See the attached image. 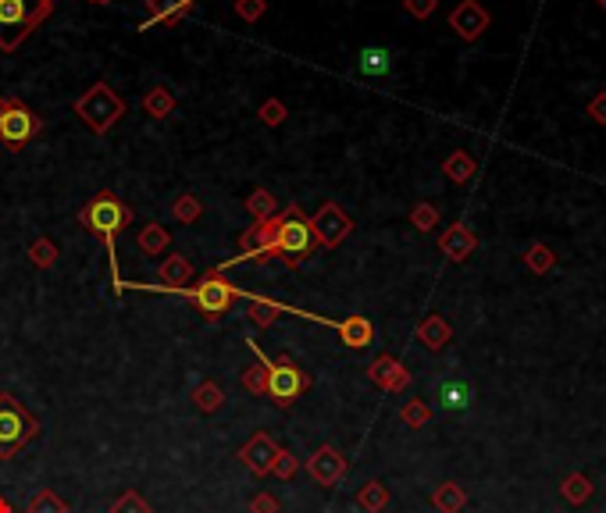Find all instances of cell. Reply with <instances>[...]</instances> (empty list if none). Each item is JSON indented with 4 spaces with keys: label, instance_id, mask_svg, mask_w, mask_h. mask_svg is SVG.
I'll use <instances>...</instances> for the list:
<instances>
[{
    "label": "cell",
    "instance_id": "d6986e66",
    "mask_svg": "<svg viewBox=\"0 0 606 513\" xmlns=\"http://www.w3.org/2000/svg\"><path fill=\"white\" fill-rule=\"evenodd\" d=\"M357 68H360V75H367V79L389 75V71H392V54H389V46H364V50L357 54Z\"/></svg>",
    "mask_w": 606,
    "mask_h": 513
},
{
    "label": "cell",
    "instance_id": "7a4b0ae2",
    "mask_svg": "<svg viewBox=\"0 0 606 513\" xmlns=\"http://www.w3.org/2000/svg\"><path fill=\"white\" fill-rule=\"evenodd\" d=\"M247 346L254 349L257 364L265 367V396H272V399H275V407H293L303 392L310 389V374L303 371L293 357L268 360V357H265V349H261L254 339H247Z\"/></svg>",
    "mask_w": 606,
    "mask_h": 513
},
{
    "label": "cell",
    "instance_id": "52a82bcc",
    "mask_svg": "<svg viewBox=\"0 0 606 513\" xmlns=\"http://www.w3.org/2000/svg\"><path fill=\"white\" fill-rule=\"evenodd\" d=\"M39 132H43V118L29 104H21L18 97H0V143L11 154H18Z\"/></svg>",
    "mask_w": 606,
    "mask_h": 513
},
{
    "label": "cell",
    "instance_id": "7bdbcfd3",
    "mask_svg": "<svg viewBox=\"0 0 606 513\" xmlns=\"http://www.w3.org/2000/svg\"><path fill=\"white\" fill-rule=\"evenodd\" d=\"M0 513H11V503H7L4 496H0Z\"/></svg>",
    "mask_w": 606,
    "mask_h": 513
},
{
    "label": "cell",
    "instance_id": "ffe728a7",
    "mask_svg": "<svg viewBox=\"0 0 606 513\" xmlns=\"http://www.w3.org/2000/svg\"><path fill=\"white\" fill-rule=\"evenodd\" d=\"M136 247H139V250H143L147 256L164 254V250L172 247V232H168L164 225L150 222V225H143V229H139V236H136Z\"/></svg>",
    "mask_w": 606,
    "mask_h": 513
},
{
    "label": "cell",
    "instance_id": "30bf717a",
    "mask_svg": "<svg viewBox=\"0 0 606 513\" xmlns=\"http://www.w3.org/2000/svg\"><path fill=\"white\" fill-rule=\"evenodd\" d=\"M275 457H279V446H275V439H272V435H265V432H257V435H254V439L240 450V464H243L250 475H257V478L272 475Z\"/></svg>",
    "mask_w": 606,
    "mask_h": 513
},
{
    "label": "cell",
    "instance_id": "60d3db41",
    "mask_svg": "<svg viewBox=\"0 0 606 513\" xmlns=\"http://www.w3.org/2000/svg\"><path fill=\"white\" fill-rule=\"evenodd\" d=\"M403 7H407V14H414V18H428V14L435 11V0H403Z\"/></svg>",
    "mask_w": 606,
    "mask_h": 513
},
{
    "label": "cell",
    "instance_id": "d4e9b609",
    "mask_svg": "<svg viewBox=\"0 0 606 513\" xmlns=\"http://www.w3.org/2000/svg\"><path fill=\"white\" fill-rule=\"evenodd\" d=\"M357 507L364 513H382L389 507V489L382 482H367L360 492H357Z\"/></svg>",
    "mask_w": 606,
    "mask_h": 513
},
{
    "label": "cell",
    "instance_id": "8fae6325",
    "mask_svg": "<svg viewBox=\"0 0 606 513\" xmlns=\"http://www.w3.org/2000/svg\"><path fill=\"white\" fill-rule=\"evenodd\" d=\"M450 29L460 36V39H478L485 29H489V11L478 4V0H460L453 11H450Z\"/></svg>",
    "mask_w": 606,
    "mask_h": 513
},
{
    "label": "cell",
    "instance_id": "836d02e7",
    "mask_svg": "<svg viewBox=\"0 0 606 513\" xmlns=\"http://www.w3.org/2000/svg\"><path fill=\"white\" fill-rule=\"evenodd\" d=\"M410 225H414L417 232H432V229L439 225V211H435V204H417V207L410 211Z\"/></svg>",
    "mask_w": 606,
    "mask_h": 513
},
{
    "label": "cell",
    "instance_id": "d6a6232c",
    "mask_svg": "<svg viewBox=\"0 0 606 513\" xmlns=\"http://www.w3.org/2000/svg\"><path fill=\"white\" fill-rule=\"evenodd\" d=\"M111 513H154V510H150V503H147L136 489H129V492H122V496L111 503Z\"/></svg>",
    "mask_w": 606,
    "mask_h": 513
},
{
    "label": "cell",
    "instance_id": "8992f818",
    "mask_svg": "<svg viewBox=\"0 0 606 513\" xmlns=\"http://www.w3.org/2000/svg\"><path fill=\"white\" fill-rule=\"evenodd\" d=\"M75 114L97 132V136H104L111 125H118L122 122V114H125V100L107 86V82H93L79 100H75Z\"/></svg>",
    "mask_w": 606,
    "mask_h": 513
},
{
    "label": "cell",
    "instance_id": "5bb4252c",
    "mask_svg": "<svg viewBox=\"0 0 606 513\" xmlns=\"http://www.w3.org/2000/svg\"><path fill=\"white\" fill-rule=\"evenodd\" d=\"M435 399H439V407H442V410L460 414V410H467V407L475 403V392H471V385H467V382H460V378H446V382H439V385H435Z\"/></svg>",
    "mask_w": 606,
    "mask_h": 513
},
{
    "label": "cell",
    "instance_id": "74e56055",
    "mask_svg": "<svg viewBox=\"0 0 606 513\" xmlns=\"http://www.w3.org/2000/svg\"><path fill=\"white\" fill-rule=\"evenodd\" d=\"M232 4H236V14L243 21H257V18L268 14V0H232Z\"/></svg>",
    "mask_w": 606,
    "mask_h": 513
},
{
    "label": "cell",
    "instance_id": "4fadbf2b",
    "mask_svg": "<svg viewBox=\"0 0 606 513\" xmlns=\"http://www.w3.org/2000/svg\"><path fill=\"white\" fill-rule=\"evenodd\" d=\"M439 250L446 260H453V264H460V260H467V256L478 250V236L464 225V222H457V225H450L446 232H442V240H439Z\"/></svg>",
    "mask_w": 606,
    "mask_h": 513
},
{
    "label": "cell",
    "instance_id": "1f68e13d",
    "mask_svg": "<svg viewBox=\"0 0 606 513\" xmlns=\"http://www.w3.org/2000/svg\"><path fill=\"white\" fill-rule=\"evenodd\" d=\"M29 513H68V503L54 489H39L29 503Z\"/></svg>",
    "mask_w": 606,
    "mask_h": 513
},
{
    "label": "cell",
    "instance_id": "5b68a950",
    "mask_svg": "<svg viewBox=\"0 0 606 513\" xmlns=\"http://www.w3.org/2000/svg\"><path fill=\"white\" fill-rule=\"evenodd\" d=\"M36 435H39V421L11 392H0V460H11Z\"/></svg>",
    "mask_w": 606,
    "mask_h": 513
},
{
    "label": "cell",
    "instance_id": "ac0fdd59",
    "mask_svg": "<svg viewBox=\"0 0 606 513\" xmlns=\"http://www.w3.org/2000/svg\"><path fill=\"white\" fill-rule=\"evenodd\" d=\"M450 339H453V328H450V321H446L442 314H428V317L417 324V342H425L432 353L446 349Z\"/></svg>",
    "mask_w": 606,
    "mask_h": 513
},
{
    "label": "cell",
    "instance_id": "83f0119b",
    "mask_svg": "<svg viewBox=\"0 0 606 513\" xmlns=\"http://www.w3.org/2000/svg\"><path fill=\"white\" fill-rule=\"evenodd\" d=\"M560 496H564L571 507H582V503L593 496V482H589V475H568V478H564V485H560Z\"/></svg>",
    "mask_w": 606,
    "mask_h": 513
},
{
    "label": "cell",
    "instance_id": "bcb514c9",
    "mask_svg": "<svg viewBox=\"0 0 606 513\" xmlns=\"http://www.w3.org/2000/svg\"><path fill=\"white\" fill-rule=\"evenodd\" d=\"M596 4H600V7H603V11H606V0H596Z\"/></svg>",
    "mask_w": 606,
    "mask_h": 513
},
{
    "label": "cell",
    "instance_id": "9c48e42d",
    "mask_svg": "<svg viewBox=\"0 0 606 513\" xmlns=\"http://www.w3.org/2000/svg\"><path fill=\"white\" fill-rule=\"evenodd\" d=\"M307 475H310L317 485L332 489V485H339V482L346 478V457H342L335 446H321V450H314V457L307 460Z\"/></svg>",
    "mask_w": 606,
    "mask_h": 513
},
{
    "label": "cell",
    "instance_id": "4dcf8cb0",
    "mask_svg": "<svg viewBox=\"0 0 606 513\" xmlns=\"http://www.w3.org/2000/svg\"><path fill=\"white\" fill-rule=\"evenodd\" d=\"M400 421H403L407 428H425V425L432 421V410H428L425 399H407L403 410H400Z\"/></svg>",
    "mask_w": 606,
    "mask_h": 513
},
{
    "label": "cell",
    "instance_id": "44dd1931",
    "mask_svg": "<svg viewBox=\"0 0 606 513\" xmlns=\"http://www.w3.org/2000/svg\"><path fill=\"white\" fill-rule=\"evenodd\" d=\"M143 111L154 118V122H164L175 114V93L168 86H154L147 97H143Z\"/></svg>",
    "mask_w": 606,
    "mask_h": 513
},
{
    "label": "cell",
    "instance_id": "6da1fadb",
    "mask_svg": "<svg viewBox=\"0 0 606 513\" xmlns=\"http://www.w3.org/2000/svg\"><path fill=\"white\" fill-rule=\"evenodd\" d=\"M79 222L86 225L89 236H97L104 243V250L111 256V274H114V289H118V254H114V240L122 236V229L132 225V207L122 204L114 193H97L82 211H79Z\"/></svg>",
    "mask_w": 606,
    "mask_h": 513
},
{
    "label": "cell",
    "instance_id": "ba28073f",
    "mask_svg": "<svg viewBox=\"0 0 606 513\" xmlns=\"http://www.w3.org/2000/svg\"><path fill=\"white\" fill-rule=\"evenodd\" d=\"M310 229H314V240H317V247H324V250H335L349 232H353V222H349V214L339 207V204H324L314 218H310Z\"/></svg>",
    "mask_w": 606,
    "mask_h": 513
},
{
    "label": "cell",
    "instance_id": "e0dca14e",
    "mask_svg": "<svg viewBox=\"0 0 606 513\" xmlns=\"http://www.w3.org/2000/svg\"><path fill=\"white\" fill-rule=\"evenodd\" d=\"M335 332H339V339H342L349 349H364V346H371V339H375V324H371L364 314H349V317H342Z\"/></svg>",
    "mask_w": 606,
    "mask_h": 513
},
{
    "label": "cell",
    "instance_id": "f35d334b",
    "mask_svg": "<svg viewBox=\"0 0 606 513\" xmlns=\"http://www.w3.org/2000/svg\"><path fill=\"white\" fill-rule=\"evenodd\" d=\"M243 389H247V392H254V396H261V392H265V367H261V364H254V367H247V371H243Z\"/></svg>",
    "mask_w": 606,
    "mask_h": 513
},
{
    "label": "cell",
    "instance_id": "3957f363",
    "mask_svg": "<svg viewBox=\"0 0 606 513\" xmlns=\"http://www.w3.org/2000/svg\"><path fill=\"white\" fill-rule=\"evenodd\" d=\"M175 292L186 296L207 321H218L222 314H229L232 303L243 296V289H236L218 267H211V271L200 278V285H182V289H175Z\"/></svg>",
    "mask_w": 606,
    "mask_h": 513
},
{
    "label": "cell",
    "instance_id": "cb8c5ba5",
    "mask_svg": "<svg viewBox=\"0 0 606 513\" xmlns=\"http://www.w3.org/2000/svg\"><path fill=\"white\" fill-rule=\"evenodd\" d=\"M467 503V492L457 485V482H442L435 492H432V507L439 513H460Z\"/></svg>",
    "mask_w": 606,
    "mask_h": 513
},
{
    "label": "cell",
    "instance_id": "d590c367",
    "mask_svg": "<svg viewBox=\"0 0 606 513\" xmlns=\"http://www.w3.org/2000/svg\"><path fill=\"white\" fill-rule=\"evenodd\" d=\"M257 114H261V122H265V125H272V129H275V125H282V122H286V114H290V111H286V104H282V100H275V97H272V100H265V104H261V111H257Z\"/></svg>",
    "mask_w": 606,
    "mask_h": 513
},
{
    "label": "cell",
    "instance_id": "ee69618b",
    "mask_svg": "<svg viewBox=\"0 0 606 513\" xmlns=\"http://www.w3.org/2000/svg\"><path fill=\"white\" fill-rule=\"evenodd\" d=\"M89 4H97V7H104V4H114V0H89Z\"/></svg>",
    "mask_w": 606,
    "mask_h": 513
},
{
    "label": "cell",
    "instance_id": "8d00e7d4",
    "mask_svg": "<svg viewBox=\"0 0 606 513\" xmlns=\"http://www.w3.org/2000/svg\"><path fill=\"white\" fill-rule=\"evenodd\" d=\"M300 471V460L290 453V450H279V457H275V467H272V475L275 478H282V482H290L293 475Z\"/></svg>",
    "mask_w": 606,
    "mask_h": 513
},
{
    "label": "cell",
    "instance_id": "603a6c76",
    "mask_svg": "<svg viewBox=\"0 0 606 513\" xmlns=\"http://www.w3.org/2000/svg\"><path fill=\"white\" fill-rule=\"evenodd\" d=\"M282 314H286V307H282V303H275V299H265V296H250L247 317H250L257 328H272V324H275Z\"/></svg>",
    "mask_w": 606,
    "mask_h": 513
},
{
    "label": "cell",
    "instance_id": "f546056e",
    "mask_svg": "<svg viewBox=\"0 0 606 513\" xmlns=\"http://www.w3.org/2000/svg\"><path fill=\"white\" fill-rule=\"evenodd\" d=\"M172 214H175V222H182V225H193V222H200V214H204V204H200L193 193H182V197L175 200Z\"/></svg>",
    "mask_w": 606,
    "mask_h": 513
},
{
    "label": "cell",
    "instance_id": "e575fe53",
    "mask_svg": "<svg viewBox=\"0 0 606 513\" xmlns=\"http://www.w3.org/2000/svg\"><path fill=\"white\" fill-rule=\"evenodd\" d=\"M29 260L36 264V267H50L54 260H57V247H54V240H46V236H39L32 247H29Z\"/></svg>",
    "mask_w": 606,
    "mask_h": 513
},
{
    "label": "cell",
    "instance_id": "2e32d148",
    "mask_svg": "<svg viewBox=\"0 0 606 513\" xmlns=\"http://www.w3.org/2000/svg\"><path fill=\"white\" fill-rule=\"evenodd\" d=\"M157 278H161V285H154V289H161V292H175V289H182V285L193 278V264H189L186 256L172 254L168 260H161Z\"/></svg>",
    "mask_w": 606,
    "mask_h": 513
},
{
    "label": "cell",
    "instance_id": "b9f144b4",
    "mask_svg": "<svg viewBox=\"0 0 606 513\" xmlns=\"http://www.w3.org/2000/svg\"><path fill=\"white\" fill-rule=\"evenodd\" d=\"M589 114H593V122H596V125H606V89L603 93H596V97L589 100Z\"/></svg>",
    "mask_w": 606,
    "mask_h": 513
},
{
    "label": "cell",
    "instance_id": "4316f807",
    "mask_svg": "<svg viewBox=\"0 0 606 513\" xmlns=\"http://www.w3.org/2000/svg\"><path fill=\"white\" fill-rule=\"evenodd\" d=\"M193 403H197V410H200V414H215V410H222L225 392H222L215 382H200V385L193 389Z\"/></svg>",
    "mask_w": 606,
    "mask_h": 513
},
{
    "label": "cell",
    "instance_id": "277c9868",
    "mask_svg": "<svg viewBox=\"0 0 606 513\" xmlns=\"http://www.w3.org/2000/svg\"><path fill=\"white\" fill-rule=\"evenodd\" d=\"M50 11H54L50 4H36V0H0V50L4 54L18 50L21 39L46 21Z\"/></svg>",
    "mask_w": 606,
    "mask_h": 513
},
{
    "label": "cell",
    "instance_id": "9a60e30c",
    "mask_svg": "<svg viewBox=\"0 0 606 513\" xmlns=\"http://www.w3.org/2000/svg\"><path fill=\"white\" fill-rule=\"evenodd\" d=\"M147 29L150 25H179L182 18H189L193 11V0H147Z\"/></svg>",
    "mask_w": 606,
    "mask_h": 513
},
{
    "label": "cell",
    "instance_id": "7402d4cb",
    "mask_svg": "<svg viewBox=\"0 0 606 513\" xmlns=\"http://www.w3.org/2000/svg\"><path fill=\"white\" fill-rule=\"evenodd\" d=\"M442 172H446V179H450V182L464 186V182H471V179H475L478 164H475V157H471V154H464V150H453V154L442 161Z\"/></svg>",
    "mask_w": 606,
    "mask_h": 513
},
{
    "label": "cell",
    "instance_id": "7c38bea8",
    "mask_svg": "<svg viewBox=\"0 0 606 513\" xmlns=\"http://www.w3.org/2000/svg\"><path fill=\"white\" fill-rule=\"evenodd\" d=\"M367 378H371L378 389H385V392H403V389L410 385V371H407L392 353L375 357L371 367H367Z\"/></svg>",
    "mask_w": 606,
    "mask_h": 513
},
{
    "label": "cell",
    "instance_id": "ab89813d",
    "mask_svg": "<svg viewBox=\"0 0 606 513\" xmlns=\"http://www.w3.org/2000/svg\"><path fill=\"white\" fill-rule=\"evenodd\" d=\"M250 513H279V500L268 496V492H257V496L250 500Z\"/></svg>",
    "mask_w": 606,
    "mask_h": 513
},
{
    "label": "cell",
    "instance_id": "f1b7e54d",
    "mask_svg": "<svg viewBox=\"0 0 606 513\" xmlns=\"http://www.w3.org/2000/svg\"><path fill=\"white\" fill-rule=\"evenodd\" d=\"M247 211H250L257 222H268V218L279 214V200H275L268 189H254V193L247 197Z\"/></svg>",
    "mask_w": 606,
    "mask_h": 513
},
{
    "label": "cell",
    "instance_id": "f6af8a7d",
    "mask_svg": "<svg viewBox=\"0 0 606 513\" xmlns=\"http://www.w3.org/2000/svg\"><path fill=\"white\" fill-rule=\"evenodd\" d=\"M36 4H50V7H54V4H57V0H36Z\"/></svg>",
    "mask_w": 606,
    "mask_h": 513
},
{
    "label": "cell",
    "instance_id": "484cf974",
    "mask_svg": "<svg viewBox=\"0 0 606 513\" xmlns=\"http://www.w3.org/2000/svg\"><path fill=\"white\" fill-rule=\"evenodd\" d=\"M525 267H528L532 274H550V271L557 267V254H553L546 243H532V247L525 250Z\"/></svg>",
    "mask_w": 606,
    "mask_h": 513
}]
</instances>
